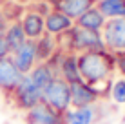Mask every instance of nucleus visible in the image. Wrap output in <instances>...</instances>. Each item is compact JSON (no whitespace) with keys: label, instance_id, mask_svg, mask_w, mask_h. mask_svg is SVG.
I'll use <instances>...</instances> for the list:
<instances>
[{"label":"nucleus","instance_id":"obj_7","mask_svg":"<svg viewBox=\"0 0 125 124\" xmlns=\"http://www.w3.org/2000/svg\"><path fill=\"white\" fill-rule=\"evenodd\" d=\"M22 73L16 69L15 62H13L11 55L9 57L0 58V91L4 93L6 99H9V95L15 91V88L22 80Z\"/></svg>","mask_w":125,"mask_h":124},{"label":"nucleus","instance_id":"obj_3","mask_svg":"<svg viewBox=\"0 0 125 124\" xmlns=\"http://www.w3.org/2000/svg\"><path fill=\"white\" fill-rule=\"evenodd\" d=\"M42 100L60 113H65L71 108V84L62 77H54L53 82L42 91Z\"/></svg>","mask_w":125,"mask_h":124},{"label":"nucleus","instance_id":"obj_5","mask_svg":"<svg viewBox=\"0 0 125 124\" xmlns=\"http://www.w3.org/2000/svg\"><path fill=\"white\" fill-rule=\"evenodd\" d=\"M102 38L105 49L109 53H122L125 51V18H109L102 29Z\"/></svg>","mask_w":125,"mask_h":124},{"label":"nucleus","instance_id":"obj_17","mask_svg":"<svg viewBox=\"0 0 125 124\" xmlns=\"http://www.w3.org/2000/svg\"><path fill=\"white\" fill-rule=\"evenodd\" d=\"M4 38H6L9 55L13 53V51H16L25 40H27V37H25V33H24V28H22V24H20V20L7 24L6 31H4Z\"/></svg>","mask_w":125,"mask_h":124},{"label":"nucleus","instance_id":"obj_19","mask_svg":"<svg viewBox=\"0 0 125 124\" xmlns=\"http://www.w3.org/2000/svg\"><path fill=\"white\" fill-rule=\"evenodd\" d=\"M96 7L107 20L118 18V16H123L125 13V0H98Z\"/></svg>","mask_w":125,"mask_h":124},{"label":"nucleus","instance_id":"obj_18","mask_svg":"<svg viewBox=\"0 0 125 124\" xmlns=\"http://www.w3.org/2000/svg\"><path fill=\"white\" fill-rule=\"evenodd\" d=\"M34 44H36V58H38V62H47L58 51L56 37L49 35V33H44L40 38H36Z\"/></svg>","mask_w":125,"mask_h":124},{"label":"nucleus","instance_id":"obj_1","mask_svg":"<svg viewBox=\"0 0 125 124\" xmlns=\"http://www.w3.org/2000/svg\"><path fill=\"white\" fill-rule=\"evenodd\" d=\"M78 69L83 82L93 86L103 99L109 97L111 86H113V75L116 71L113 53H109L107 49L78 53Z\"/></svg>","mask_w":125,"mask_h":124},{"label":"nucleus","instance_id":"obj_2","mask_svg":"<svg viewBox=\"0 0 125 124\" xmlns=\"http://www.w3.org/2000/svg\"><path fill=\"white\" fill-rule=\"evenodd\" d=\"M65 38V44L58 46L62 51H74V53H83V51H96V49H105L102 33H94L89 29H83L80 26H73L67 33L60 35Z\"/></svg>","mask_w":125,"mask_h":124},{"label":"nucleus","instance_id":"obj_20","mask_svg":"<svg viewBox=\"0 0 125 124\" xmlns=\"http://www.w3.org/2000/svg\"><path fill=\"white\" fill-rule=\"evenodd\" d=\"M109 97L116 104H125V79H120V80H116V82H113Z\"/></svg>","mask_w":125,"mask_h":124},{"label":"nucleus","instance_id":"obj_4","mask_svg":"<svg viewBox=\"0 0 125 124\" xmlns=\"http://www.w3.org/2000/svg\"><path fill=\"white\" fill-rule=\"evenodd\" d=\"M40 100H42V91L33 84V80L29 79V75L22 77L20 84L9 95V102L16 110H22V111L31 110L33 106H36Z\"/></svg>","mask_w":125,"mask_h":124},{"label":"nucleus","instance_id":"obj_8","mask_svg":"<svg viewBox=\"0 0 125 124\" xmlns=\"http://www.w3.org/2000/svg\"><path fill=\"white\" fill-rule=\"evenodd\" d=\"M11 58H13V62H15L16 69H18L20 73H22V75H29V71L38 64L36 44H34V40L27 38L18 49L11 53Z\"/></svg>","mask_w":125,"mask_h":124},{"label":"nucleus","instance_id":"obj_21","mask_svg":"<svg viewBox=\"0 0 125 124\" xmlns=\"http://www.w3.org/2000/svg\"><path fill=\"white\" fill-rule=\"evenodd\" d=\"M114 66H116V71H120L122 77L125 79V51L114 53Z\"/></svg>","mask_w":125,"mask_h":124},{"label":"nucleus","instance_id":"obj_13","mask_svg":"<svg viewBox=\"0 0 125 124\" xmlns=\"http://www.w3.org/2000/svg\"><path fill=\"white\" fill-rule=\"evenodd\" d=\"M51 6H53V9L63 13L71 20H78L93 4L87 0H54Z\"/></svg>","mask_w":125,"mask_h":124},{"label":"nucleus","instance_id":"obj_12","mask_svg":"<svg viewBox=\"0 0 125 124\" xmlns=\"http://www.w3.org/2000/svg\"><path fill=\"white\" fill-rule=\"evenodd\" d=\"M44 18H45V33H49L53 37L63 35L74 26V20H71L69 16H65L63 13H60L56 9H51Z\"/></svg>","mask_w":125,"mask_h":124},{"label":"nucleus","instance_id":"obj_6","mask_svg":"<svg viewBox=\"0 0 125 124\" xmlns=\"http://www.w3.org/2000/svg\"><path fill=\"white\" fill-rule=\"evenodd\" d=\"M25 124H67L65 113H60L44 100L25 111Z\"/></svg>","mask_w":125,"mask_h":124},{"label":"nucleus","instance_id":"obj_25","mask_svg":"<svg viewBox=\"0 0 125 124\" xmlns=\"http://www.w3.org/2000/svg\"><path fill=\"white\" fill-rule=\"evenodd\" d=\"M87 2H91L93 6H96V4H98V0H87Z\"/></svg>","mask_w":125,"mask_h":124},{"label":"nucleus","instance_id":"obj_22","mask_svg":"<svg viewBox=\"0 0 125 124\" xmlns=\"http://www.w3.org/2000/svg\"><path fill=\"white\" fill-rule=\"evenodd\" d=\"M4 57H9V49H7L4 33H0V58H4Z\"/></svg>","mask_w":125,"mask_h":124},{"label":"nucleus","instance_id":"obj_11","mask_svg":"<svg viewBox=\"0 0 125 124\" xmlns=\"http://www.w3.org/2000/svg\"><path fill=\"white\" fill-rule=\"evenodd\" d=\"M20 24H22V28H24L25 37L31 38V40H36V38H40L45 33V18L40 13H36L33 9H27V11L22 13Z\"/></svg>","mask_w":125,"mask_h":124},{"label":"nucleus","instance_id":"obj_14","mask_svg":"<svg viewBox=\"0 0 125 124\" xmlns=\"http://www.w3.org/2000/svg\"><path fill=\"white\" fill-rule=\"evenodd\" d=\"M105 22H107V18L100 13V9L96 6H91L78 20H74L76 26H80L83 29H89V31H94V33H102Z\"/></svg>","mask_w":125,"mask_h":124},{"label":"nucleus","instance_id":"obj_15","mask_svg":"<svg viewBox=\"0 0 125 124\" xmlns=\"http://www.w3.org/2000/svg\"><path fill=\"white\" fill-rule=\"evenodd\" d=\"M98 104L94 106H85V108H69L65 111L67 124H94L98 119Z\"/></svg>","mask_w":125,"mask_h":124},{"label":"nucleus","instance_id":"obj_16","mask_svg":"<svg viewBox=\"0 0 125 124\" xmlns=\"http://www.w3.org/2000/svg\"><path fill=\"white\" fill-rule=\"evenodd\" d=\"M54 77H58L56 71H54L47 62H38L36 66L29 71V79L33 80V84L40 89V91H44V89L53 82Z\"/></svg>","mask_w":125,"mask_h":124},{"label":"nucleus","instance_id":"obj_24","mask_svg":"<svg viewBox=\"0 0 125 124\" xmlns=\"http://www.w3.org/2000/svg\"><path fill=\"white\" fill-rule=\"evenodd\" d=\"M33 2H47V4H53L54 0H33Z\"/></svg>","mask_w":125,"mask_h":124},{"label":"nucleus","instance_id":"obj_9","mask_svg":"<svg viewBox=\"0 0 125 124\" xmlns=\"http://www.w3.org/2000/svg\"><path fill=\"white\" fill-rule=\"evenodd\" d=\"M103 99L93 86H89L83 80L71 84V108H85V106H94Z\"/></svg>","mask_w":125,"mask_h":124},{"label":"nucleus","instance_id":"obj_10","mask_svg":"<svg viewBox=\"0 0 125 124\" xmlns=\"http://www.w3.org/2000/svg\"><path fill=\"white\" fill-rule=\"evenodd\" d=\"M58 77H62L65 82L74 84L82 80L80 69H78V53L74 51H62L58 64Z\"/></svg>","mask_w":125,"mask_h":124},{"label":"nucleus","instance_id":"obj_23","mask_svg":"<svg viewBox=\"0 0 125 124\" xmlns=\"http://www.w3.org/2000/svg\"><path fill=\"white\" fill-rule=\"evenodd\" d=\"M7 24H9V22H7V18H6V16H4L2 9H0V33H4V31H6Z\"/></svg>","mask_w":125,"mask_h":124}]
</instances>
